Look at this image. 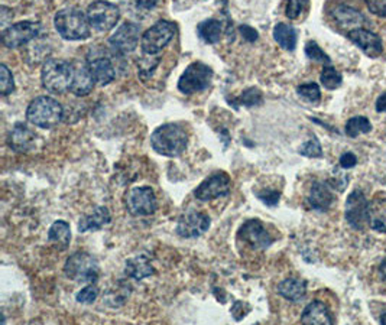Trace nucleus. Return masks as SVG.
Returning <instances> with one entry per match:
<instances>
[{
    "mask_svg": "<svg viewBox=\"0 0 386 325\" xmlns=\"http://www.w3.org/2000/svg\"><path fill=\"white\" fill-rule=\"evenodd\" d=\"M187 142V132L176 123H165L156 127L151 134L152 149L156 154L168 158L180 156L186 151Z\"/></svg>",
    "mask_w": 386,
    "mask_h": 325,
    "instance_id": "1",
    "label": "nucleus"
},
{
    "mask_svg": "<svg viewBox=\"0 0 386 325\" xmlns=\"http://www.w3.org/2000/svg\"><path fill=\"white\" fill-rule=\"evenodd\" d=\"M73 78V64L64 60H48L41 71L42 85L54 95H65L67 91H71Z\"/></svg>",
    "mask_w": 386,
    "mask_h": 325,
    "instance_id": "2",
    "label": "nucleus"
},
{
    "mask_svg": "<svg viewBox=\"0 0 386 325\" xmlns=\"http://www.w3.org/2000/svg\"><path fill=\"white\" fill-rule=\"evenodd\" d=\"M58 35L67 41H82L90 36V22L87 14L78 9L68 8L63 9L55 15L54 19Z\"/></svg>",
    "mask_w": 386,
    "mask_h": 325,
    "instance_id": "3",
    "label": "nucleus"
},
{
    "mask_svg": "<svg viewBox=\"0 0 386 325\" xmlns=\"http://www.w3.org/2000/svg\"><path fill=\"white\" fill-rule=\"evenodd\" d=\"M63 116H64L63 106L55 99L47 96H41L32 100L26 110L28 120L33 126L42 129L55 127L63 120Z\"/></svg>",
    "mask_w": 386,
    "mask_h": 325,
    "instance_id": "4",
    "label": "nucleus"
},
{
    "mask_svg": "<svg viewBox=\"0 0 386 325\" xmlns=\"http://www.w3.org/2000/svg\"><path fill=\"white\" fill-rule=\"evenodd\" d=\"M64 273L74 282L93 284L99 277V262L89 253L77 252L67 259Z\"/></svg>",
    "mask_w": 386,
    "mask_h": 325,
    "instance_id": "5",
    "label": "nucleus"
},
{
    "mask_svg": "<svg viewBox=\"0 0 386 325\" xmlns=\"http://www.w3.org/2000/svg\"><path fill=\"white\" fill-rule=\"evenodd\" d=\"M176 35V25L168 21H159L152 28H149L141 41L142 51L146 55H156L159 54L165 46L173 41Z\"/></svg>",
    "mask_w": 386,
    "mask_h": 325,
    "instance_id": "6",
    "label": "nucleus"
},
{
    "mask_svg": "<svg viewBox=\"0 0 386 325\" xmlns=\"http://www.w3.org/2000/svg\"><path fill=\"white\" fill-rule=\"evenodd\" d=\"M213 80V70L203 63L190 64L178 80V90L184 95L204 91Z\"/></svg>",
    "mask_w": 386,
    "mask_h": 325,
    "instance_id": "7",
    "label": "nucleus"
},
{
    "mask_svg": "<svg viewBox=\"0 0 386 325\" xmlns=\"http://www.w3.org/2000/svg\"><path fill=\"white\" fill-rule=\"evenodd\" d=\"M85 14H87L92 28L97 32L112 31L120 19L119 8L110 2H106V0L93 2Z\"/></svg>",
    "mask_w": 386,
    "mask_h": 325,
    "instance_id": "8",
    "label": "nucleus"
},
{
    "mask_svg": "<svg viewBox=\"0 0 386 325\" xmlns=\"http://www.w3.org/2000/svg\"><path fill=\"white\" fill-rule=\"evenodd\" d=\"M126 210L135 217H146L156 211L158 201L151 187H138L129 191L124 198Z\"/></svg>",
    "mask_w": 386,
    "mask_h": 325,
    "instance_id": "9",
    "label": "nucleus"
},
{
    "mask_svg": "<svg viewBox=\"0 0 386 325\" xmlns=\"http://www.w3.org/2000/svg\"><path fill=\"white\" fill-rule=\"evenodd\" d=\"M230 188H232L230 176L226 172H216L198 185L197 190L194 191V196L200 201H210L229 196Z\"/></svg>",
    "mask_w": 386,
    "mask_h": 325,
    "instance_id": "10",
    "label": "nucleus"
},
{
    "mask_svg": "<svg viewBox=\"0 0 386 325\" xmlns=\"http://www.w3.org/2000/svg\"><path fill=\"white\" fill-rule=\"evenodd\" d=\"M141 29L136 23L126 22L116 29V32L109 38V45L112 50L120 55L131 54L136 50L139 43Z\"/></svg>",
    "mask_w": 386,
    "mask_h": 325,
    "instance_id": "11",
    "label": "nucleus"
},
{
    "mask_svg": "<svg viewBox=\"0 0 386 325\" xmlns=\"http://www.w3.org/2000/svg\"><path fill=\"white\" fill-rule=\"evenodd\" d=\"M41 32V25L36 22L25 21L11 25L2 32V42L8 48H19L35 39Z\"/></svg>",
    "mask_w": 386,
    "mask_h": 325,
    "instance_id": "12",
    "label": "nucleus"
},
{
    "mask_svg": "<svg viewBox=\"0 0 386 325\" xmlns=\"http://www.w3.org/2000/svg\"><path fill=\"white\" fill-rule=\"evenodd\" d=\"M239 239L253 249H267L274 243V238L269 235V231L256 218L247 220L239 228Z\"/></svg>",
    "mask_w": 386,
    "mask_h": 325,
    "instance_id": "13",
    "label": "nucleus"
},
{
    "mask_svg": "<svg viewBox=\"0 0 386 325\" xmlns=\"http://www.w3.org/2000/svg\"><path fill=\"white\" fill-rule=\"evenodd\" d=\"M208 227H210L208 215L198 211H188L178 220L177 235L183 239H195L205 233Z\"/></svg>",
    "mask_w": 386,
    "mask_h": 325,
    "instance_id": "14",
    "label": "nucleus"
},
{
    "mask_svg": "<svg viewBox=\"0 0 386 325\" xmlns=\"http://www.w3.org/2000/svg\"><path fill=\"white\" fill-rule=\"evenodd\" d=\"M85 61H87L96 82L100 85H107L116 78V68L112 60L106 57L102 50H92Z\"/></svg>",
    "mask_w": 386,
    "mask_h": 325,
    "instance_id": "15",
    "label": "nucleus"
},
{
    "mask_svg": "<svg viewBox=\"0 0 386 325\" xmlns=\"http://www.w3.org/2000/svg\"><path fill=\"white\" fill-rule=\"evenodd\" d=\"M368 206H369V201L365 198L363 193H360L359 190L353 191L348 197L345 215H346L348 223L353 228L362 230L365 224L368 223Z\"/></svg>",
    "mask_w": 386,
    "mask_h": 325,
    "instance_id": "16",
    "label": "nucleus"
},
{
    "mask_svg": "<svg viewBox=\"0 0 386 325\" xmlns=\"http://www.w3.org/2000/svg\"><path fill=\"white\" fill-rule=\"evenodd\" d=\"M349 39L359 46V50H362L368 57L375 58L379 57L383 51L382 46V39L379 35L365 29V28H356L349 32Z\"/></svg>",
    "mask_w": 386,
    "mask_h": 325,
    "instance_id": "17",
    "label": "nucleus"
},
{
    "mask_svg": "<svg viewBox=\"0 0 386 325\" xmlns=\"http://www.w3.org/2000/svg\"><path fill=\"white\" fill-rule=\"evenodd\" d=\"M73 68H74V78H73L71 92H74L77 97L89 96L95 88L96 80L93 77V73H92L87 61L73 63Z\"/></svg>",
    "mask_w": 386,
    "mask_h": 325,
    "instance_id": "18",
    "label": "nucleus"
},
{
    "mask_svg": "<svg viewBox=\"0 0 386 325\" xmlns=\"http://www.w3.org/2000/svg\"><path fill=\"white\" fill-rule=\"evenodd\" d=\"M36 142V134L26 124L18 123L9 132L8 144L16 152H29L33 149Z\"/></svg>",
    "mask_w": 386,
    "mask_h": 325,
    "instance_id": "19",
    "label": "nucleus"
},
{
    "mask_svg": "<svg viewBox=\"0 0 386 325\" xmlns=\"http://www.w3.org/2000/svg\"><path fill=\"white\" fill-rule=\"evenodd\" d=\"M112 217L107 210V207L99 206L90 213L89 215H84L78 223V231L80 233H85V231H97L107 225L110 223Z\"/></svg>",
    "mask_w": 386,
    "mask_h": 325,
    "instance_id": "20",
    "label": "nucleus"
},
{
    "mask_svg": "<svg viewBox=\"0 0 386 325\" xmlns=\"http://www.w3.org/2000/svg\"><path fill=\"white\" fill-rule=\"evenodd\" d=\"M278 294L291 302H299L307 294V282L299 277H288L278 285Z\"/></svg>",
    "mask_w": 386,
    "mask_h": 325,
    "instance_id": "21",
    "label": "nucleus"
},
{
    "mask_svg": "<svg viewBox=\"0 0 386 325\" xmlns=\"http://www.w3.org/2000/svg\"><path fill=\"white\" fill-rule=\"evenodd\" d=\"M368 224L370 228L386 233V198L379 197L369 201L368 206Z\"/></svg>",
    "mask_w": 386,
    "mask_h": 325,
    "instance_id": "22",
    "label": "nucleus"
},
{
    "mask_svg": "<svg viewBox=\"0 0 386 325\" xmlns=\"http://www.w3.org/2000/svg\"><path fill=\"white\" fill-rule=\"evenodd\" d=\"M303 324H323V325H331L334 322L328 308L321 301H313L306 307L301 315Z\"/></svg>",
    "mask_w": 386,
    "mask_h": 325,
    "instance_id": "23",
    "label": "nucleus"
},
{
    "mask_svg": "<svg viewBox=\"0 0 386 325\" xmlns=\"http://www.w3.org/2000/svg\"><path fill=\"white\" fill-rule=\"evenodd\" d=\"M124 272L127 276L134 277L136 281H142L145 277H149L155 273V269L151 260L145 255H138L131 259H127Z\"/></svg>",
    "mask_w": 386,
    "mask_h": 325,
    "instance_id": "24",
    "label": "nucleus"
},
{
    "mask_svg": "<svg viewBox=\"0 0 386 325\" xmlns=\"http://www.w3.org/2000/svg\"><path fill=\"white\" fill-rule=\"evenodd\" d=\"M309 201L311 204L313 208L320 210V211H326L331 207L333 201H334V196L330 190V187L324 182H314L313 187L310 190V197Z\"/></svg>",
    "mask_w": 386,
    "mask_h": 325,
    "instance_id": "25",
    "label": "nucleus"
},
{
    "mask_svg": "<svg viewBox=\"0 0 386 325\" xmlns=\"http://www.w3.org/2000/svg\"><path fill=\"white\" fill-rule=\"evenodd\" d=\"M333 16H334L336 22L340 23L341 26L353 28V29L360 28L362 22H365V18H363V15L359 11H356V9L350 8V6H345V5L338 6L334 11Z\"/></svg>",
    "mask_w": 386,
    "mask_h": 325,
    "instance_id": "26",
    "label": "nucleus"
},
{
    "mask_svg": "<svg viewBox=\"0 0 386 325\" xmlns=\"http://www.w3.org/2000/svg\"><path fill=\"white\" fill-rule=\"evenodd\" d=\"M274 39L278 42V45L281 48L286 50V51H294L296 46V31L294 29V26L288 25V23H278L274 28Z\"/></svg>",
    "mask_w": 386,
    "mask_h": 325,
    "instance_id": "27",
    "label": "nucleus"
},
{
    "mask_svg": "<svg viewBox=\"0 0 386 325\" xmlns=\"http://www.w3.org/2000/svg\"><path fill=\"white\" fill-rule=\"evenodd\" d=\"M197 32L207 43H218L223 33V25L218 19H207L198 23Z\"/></svg>",
    "mask_w": 386,
    "mask_h": 325,
    "instance_id": "28",
    "label": "nucleus"
},
{
    "mask_svg": "<svg viewBox=\"0 0 386 325\" xmlns=\"http://www.w3.org/2000/svg\"><path fill=\"white\" fill-rule=\"evenodd\" d=\"M48 240L54 245H58L61 249L68 247L70 240H71L70 224L63 220L55 221L48 230Z\"/></svg>",
    "mask_w": 386,
    "mask_h": 325,
    "instance_id": "29",
    "label": "nucleus"
},
{
    "mask_svg": "<svg viewBox=\"0 0 386 325\" xmlns=\"http://www.w3.org/2000/svg\"><path fill=\"white\" fill-rule=\"evenodd\" d=\"M372 130V124L370 122L363 117V116H356L352 117L348 123H346V134L349 137H358L362 133H369Z\"/></svg>",
    "mask_w": 386,
    "mask_h": 325,
    "instance_id": "30",
    "label": "nucleus"
},
{
    "mask_svg": "<svg viewBox=\"0 0 386 325\" xmlns=\"http://www.w3.org/2000/svg\"><path fill=\"white\" fill-rule=\"evenodd\" d=\"M320 81L327 90H336V88H338L341 85L343 77L334 67L326 65L321 75H320Z\"/></svg>",
    "mask_w": 386,
    "mask_h": 325,
    "instance_id": "31",
    "label": "nucleus"
},
{
    "mask_svg": "<svg viewBox=\"0 0 386 325\" xmlns=\"http://www.w3.org/2000/svg\"><path fill=\"white\" fill-rule=\"evenodd\" d=\"M298 95L301 96L303 99H306L310 103H318L321 99V91L318 84L316 82H307V84H301L298 88Z\"/></svg>",
    "mask_w": 386,
    "mask_h": 325,
    "instance_id": "32",
    "label": "nucleus"
},
{
    "mask_svg": "<svg viewBox=\"0 0 386 325\" xmlns=\"http://www.w3.org/2000/svg\"><path fill=\"white\" fill-rule=\"evenodd\" d=\"M15 90V81L11 70L2 64L0 65V91H2V96H9L11 92Z\"/></svg>",
    "mask_w": 386,
    "mask_h": 325,
    "instance_id": "33",
    "label": "nucleus"
},
{
    "mask_svg": "<svg viewBox=\"0 0 386 325\" xmlns=\"http://www.w3.org/2000/svg\"><path fill=\"white\" fill-rule=\"evenodd\" d=\"M239 105H243V106H256V105H261L262 103V92L252 87V88H247L246 91H243V95L236 100Z\"/></svg>",
    "mask_w": 386,
    "mask_h": 325,
    "instance_id": "34",
    "label": "nucleus"
},
{
    "mask_svg": "<svg viewBox=\"0 0 386 325\" xmlns=\"http://www.w3.org/2000/svg\"><path fill=\"white\" fill-rule=\"evenodd\" d=\"M306 55H307L310 60H313V61L324 63V64H327V65H330V63H331L330 58H328V55L320 48L318 43L314 42V41L307 42V45H306Z\"/></svg>",
    "mask_w": 386,
    "mask_h": 325,
    "instance_id": "35",
    "label": "nucleus"
},
{
    "mask_svg": "<svg viewBox=\"0 0 386 325\" xmlns=\"http://www.w3.org/2000/svg\"><path fill=\"white\" fill-rule=\"evenodd\" d=\"M299 154L307 158H321L323 156V149L318 142V139L313 137L309 142H306L301 148H299Z\"/></svg>",
    "mask_w": 386,
    "mask_h": 325,
    "instance_id": "36",
    "label": "nucleus"
},
{
    "mask_svg": "<svg viewBox=\"0 0 386 325\" xmlns=\"http://www.w3.org/2000/svg\"><path fill=\"white\" fill-rule=\"evenodd\" d=\"M307 4H309V0H288L286 11H285L286 18H289L292 21L298 19L299 16H301L303 11L306 9Z\"/></svg>",
    "mask_w": 386,
    "mask_h": 325,
    "instance_id": "37",
    "label": "nucleus"
},
{
    "mask_svg": "<svg viewBox=\"0 0 386 325\" xmlns=\"http://www.w3.org/2000/svg\"><path fill=\"white\" fill-rule=\"evenodd\" d=\"M99 297V289L95 285H89L85 287L84 289H81L78 294H77V301L80 304H93Z\"/></svg>",
    "mask_w": 386,
    "mask_h": 325,
    "instance_id": "38",
    "label": "nucleus"
},
{
    "mask_svg": "<svg viewBox=\"0 0 386 325\" xmlns=\"http://www.w3.org/2000/svg\"><path fill=\"white\" fill-rule=\"evenodd\" d=\"M365 4L373 15L386 18V0H365Z\"/></svg>",
    "mask_w": 386,
    "mask_h": 325,
    "instance_id": "39",
    "label": "nucleus"
},
{
    "mask_svg": "<svg viewBox=\"0 0 386 325\" xmlns=\"http://www.w3.org/2000/svg\"><path fill=\"white\" fill-rule=\"evenodd\" d=\"M257 198H259L262 203H265L269 207H275L279 203L281 194L274 190H264L257 193Z\"/></svg>",
    "mask_w": 386,
    "mask_h": 325,
    "instance_id": "40",
    "label": "nucleus"
},
{
    "mask_svg": "<svg viewBox=\"0 0 386 325\" xmlns=\"http://www.w3.org/2000/svg\"><path fill=\"white\" fill-rule=\"evenodd\" d=\"M356 164H358V158L355 154L346 152V154H343L340 158V166L345 168V169H350V168L356 166Z\"/></svg>",
    "mask_w": 386,
    "mask_h": 325,
    "instance_id": "41",
    "label": "nucleus"
},
{
    "mask_svg": "<svg viewBox=\"0 0 386 325\" xmlns=\"http://www.w3.org/2000/svg\"><path fill=\"white\" fill-rule=\"evenodd\" d=\"M240 32H242V36L247 42H254L257 39V32L252 26H249V25H242L240 26Z\"/></svg>",
    "mask_w": 386,
    "mask_h": 325,
    "instance_id": "42",
    "label": "nucleus"
},
{
    "mask_svg": "<svg viewBox=\"0 0 386 325\" xmlns=\"http://www.w3.org/2000/svg\"><path fill=\"white\" fill-rule=\"evenodd\" d=\"M376 112L386 113V92H383L382 96L377 97V100H376Z\"/></svg>",
    "mask_w": 386,
    "mask_h": 325,
    "instance_id": "43",
    "label": "nucleus"
},
{
    "mask_svg": "<svg viewBox=\"0 0 386 325\" xmlns=\"http://www.w3.org/2000/svg\"><path fill=\"white\" fill-rule=\"evenodd\" d=\"M158 0H136V5L142 9H154Z\"/></svg>",
    "mask_w": 386,
    "mask_h": 325,
    "instance_id": "44",
    "label": "nucleus"
},
{
    "mask_svg": "<svg viewBox=\"0 0 386 325\" xmlns=\"http://www.w3.org/2000/svg\"><path fill=\"white\" fill-rule=\"evenodd\" d=\"M379 275L382 277V281L386 282V257L382 260V263L379 266Z\"/></svg>",
    "mask_w": 386,
    "mask_h": 325,
    "instance_id": "45",
    "label": "nucleus"
},
{
    "mask_svg": "<svg viewBox=\"0 0 386 325\" xmlns=\"http://www.w3.org/2000/svg\"><path fill=\"white\" fill-rule=\"evenodd\" d=\"M380 324H386V312L380 316Z\"/></svg>",
    "mask_w": 386,
    "mask_h": 325,
    "instance_id": "46",
    "label": "nucleus"
}]
</instances>
